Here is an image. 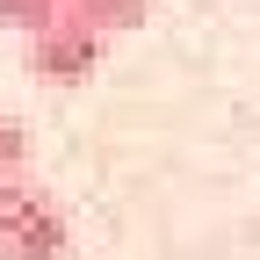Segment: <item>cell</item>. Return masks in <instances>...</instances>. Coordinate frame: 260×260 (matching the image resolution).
Instances as JSON below:
<instances>
[{"label":"cell","instance_id":"6da1fadb","mask_svg":"<svg viewBox=\"0 0 260 260\" xmlns=\"http://www.w3.org/2000/svg\"><path fill=\"white\" fill-rule=\"evenodd\" d=\"M29 51V80H44V87H80V80H94V73H102V51H109V37H102V29H94V22H80V15H51L44 29H37V37H22Z\"/></svg>","mask_w":260,"mask_h":260},{"label":"cell","instance_id":"7a4b0ae2","mask_svg":"<svg viewBox=\"0 0 260 260\" xmlns=\"http://www.w3.org/2000/svg\"><path fill=\"white\" fill-rule=\"evenodd\" d=\"M65 253V217L37 181H0V260H58Z\"/></svg>","mask_w":260,"mask_h":260},{"label":"cell","instance_id":"3957f363","mask_svg":"<svg viewBox=\"0 0 260 260\" xmlns=\"http://www.w3.org/2000/svg\"><path fill=\"white\" fill-rule=\"evenodd\" d=\"M65 15L94 22L102 37H123V29H138V22L152 15V0H65Z\"/></svg>","mask_w":260,"mask_h":260},{"label":"cell","instance_id":"277c9868","mask_svg":"<svg viewBox=\"0 0 260 260\" xmlns=\"http://www.w3.org/2000/svg\"><path fill=\"white\" fill-rule=\"evenodd\" d=\"M65 8V0H0V29H22V37H37V29Z\"/></svg>","mask_w":260,"mask_h":260},{"label":"cell","instance_id":"5b68a950","mask_svg":"<svg viewBox=\"0 0 260 260\" xmlns=\"http://www.w3.org/2000/svg\"><path fill=\"white\" fill-rule=\"evenodd\" d=\"M29 174V138H22V123L0 109V181H22Z\"/></svg>","mask_w":260,"mask_h":260}]
</instances>
